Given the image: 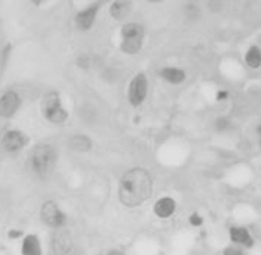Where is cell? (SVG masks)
Here are the masks:
<instances>
[{
  "mask_svg": "<svg viewBox=\"0 0 261 255\" xmlns=\"http://www.w3.org/2000/svg\"><path fill=\"white\" fill-rule=\"evenodd\" d=\"M153 179L149 171L136 166L128 169L120 180L118 196L128 208H137L147 202L153 194Z\"/></svg>",
  "mask_w": 261,
  "mask_h": 255,
  "instance_id": "obj_1",
  "label": "cell"
},
{
  "mask_svg": "<svg viewBox=\"0 0 261 255\" xmlns=\"http://www.w3.org/2000/svg\"><path fill=\"white\" fill-rule=\"evenodd\" d=\"M41 111L45 120L53 125L64 124L69 119V111L64 106L57 91H50L44 95L41 101Z\"/></svg>",
  "mask_w": 261,
  "mask_h": 255,
  "instance_id": "obj_2",
  "label": "cell"
},
{
  "mask_svg": "<svg viewBox=\"0 0 261 255\" xmlns=\"http://www.w3.org/2000/svg\"><path fill=\"white\" fill-rule=\"evenodd\" d=\"M121 50L124 53L128 55H134L141 50L145 37V29L141 24L128 23L124 25L121 31Z\"/></svg>",
  "mask_w": 261,
  "mask_h": 255,
  "instance_id": "obj_3",
  "label": "cell"
},
{
  "mask_svg": "<svg viewBox=\"0 0 261 255\" xmlns=\"http://www.w3.org/2000/svg\"><path fill=\"white\" fill-rule=\"evenodd\" d=\"M30 166L35 174L48 173L56 162V151L49 144L36 146L30 155Z\"/></svg>",
  "mask_w": 261,
  "mask_h": 255,
  "instance_id": "obj_4",
  "label": "cell"
},
{
  "mask_svg": "<svg viewBox=\"0 0 261 255\" xmlns=\"http://www.w3.org/2000/svg\"><path fill=\"white\" fill-rule=\"evenodd\" d=\"M148 79L144 73H139L133 77L128 89V100L133 107H139L148 94Z\"/></svg>",
  "mask_w": 261,
  "mask_h": 255,
  "instance_id": "obj_5",
  "label": "cell"
},
{
  "mask_svg": "<svg viewBox=\"0 0 261 255\" xmlns=\"http://www.w3.org/2000/svg\"><path fill=\"white\" fill-rule=\"evenodd\" d=\"M40 217L48 226L59 229L67 223V214L54 201H46L40 209Z\"/></svg>",
  "mask_w": 261,
  "mask_h": 255,
  "instance_id": "obj_6",
  "label": "cell"
},
{
  "mask_svg": "<svg viewBox=\"0 0 261 255\" xmlns=\"http://www.w3.org/2000/svg\"><path fill=\"white\" fill-rule=\"evenodd\" d=\"M22 105L20 94L14 90H9L0 96V117L11 119L17 115Z\"/></svg>",
  "mask_w": 261,
  "mask_h": 255,
  "instance_id": "obj_7",
  "label": "cell"
},
{
  "mask_svg": "<svg viewBox=\"0 0 261 255\" xmlns=\"http://www.w3.org/2000/svg\"><path fill=\"white\" fill-rule=\"evenodd\" d=\"M28 137L20 130H9L3 137L2 145L9 153H16L21 151L28 144Z\"/></svg>",
  "mask_w": 261,
  "mask_h": 255,
  "instance_id": "obj_8",
  "label": "cell"
},
{
  "mask_svg": "<svg viewBox=\"0 0 261 255\" xmlns=\"http://www.w3.org/2000/svg\"><path fill=\"white\" fill-rule=\"evenodd\" d=\"M100 11V5L94 4L79 13L75 17V24L77 28L82 32H87L94 26L97 16Z\"/></svg>",
  "mask_w": 261,
  "mask_h": 255,
  "instance_id": "obj_9",
  "label": "cell"
},
{
  "mask_svg": "<svg viewBox=\"0 0 261 255\" xmlns=\"http://www.w3.org/2000/svg\"><path fill=\"white\" fill-rule=\"evenodd\" d=\"M228 237L231 244L244 249H252L255 246V240L250 231L243 225H231L228 229Z\"/></svg>",
  "mask_w": 261,
  "mask_h": 255,
  "instance_id": "obj_10",
  "label": "cell"
},
{
  "mask_svg": "<svg viewBox=\"0 0 261 255\" xmlns=\"http://www.w3.org/2000/svg\"><path fill=\"white\" fill-rule=\"evenodd\" d=\"M177 210V201L170 196H162L153 204V213L160 219L171 217Z\"/></svg>",
  "mask_w": 261,
  "mask_h": 255,
  "instance_id": "obj_11",
  "label": "cell"
},
{
  "mask_svg": "<svg viewBox=\"0 0 261 255\" xmlns=\"http://www.w3.org/2000/svg\"><path fill=\"white\" fill-rule=\"evenodd\" d=\"M22 255H43L42 242L38 235L30 233L24 236L21 244Z\"/></svg>",
  "mask_w": 261,
  "mask_h": 255,
  "instance_id": "obj_12",
  "label": "cell"
},
{
  "mask_svg": "<svg viewBox=\"0 0 261 255\" xmlns=\"http://www.w3.org/2000/svg\"><path fill=\"white\" fill-rule=\"evenodd\" d=\"M132 2H129V0H118L110 6L109 14L113 20L123 21L132 12Z\"/></svg>",
  "mask_w": 261,
  "mask_h": 255,
  "instance_id": "obj_13",
  "label": "cell"
},
{
  "mask_svg": "<svg viewBox=\"0 0 261 255\" xmlns=\"http://www.w3.org/2000/svg\"><path fill=\"white\" fill-rule=\"evenodd\" d=\"M159 76L167 83L172 85L182 84L186 80V73L182 69L165 67L159 71Z\"/></svg>",
  "mask_w": 261,
  "mask_h": 255,
  "instance_id": "obj_14",
  "label": "cell"
},
{
  "mask_svg": "<svg viewBox=\"0 0 261 255\" xmlns=\"http://www.w3.org/2000/svg\"><path fill=\"white\" fill-rule=\"evenodd\" d=\"M246 65L253 69H259L261 67V50L258 46H251L245 54Z\"/></svg>",
  "mask_w": 261,
  "mask_h": 255,
  "instance_id": "obj_15",
  "label": "cell"
},
{
  "mask_svg": "<svg viewBox=\"0 0 261 255\" xmlns=\"http://www.w3.org/2000/svg\"><path fill=\"white\" fill-rule=\"evenodd\" d=\"M71 147L78 152H87L92 147V142L85 135H76L71 139Z\"/></svg>",
  "mask_w": 261,
  "mask_h": 255,
  "instance_id": "obj_16",
  "label": "cell"
},
{
  "mask_svg": "<svg viewBox=\"0 0 261 255\" xmlns=\"http://www.w3.org/2000/svg\"><path fill=\"white\" fill-rule=\"evenodd\" d=\"M222 255H247V253L244 248L230 244L223 248Z\"/></svg>",
  "mask_w": 261,
  "mask_h": 255,
  "instance_id": "obj_17",
  "label": "cell"
},
{
  "mask_svg": "<svg viewBox=\"0 0 261 255\" xmlns=\"http://www.w3.org/2000/svg\"><path fill=\"white\" fill-rule=\"evenodd\" d=\"M203 221H204L203 217H202L198 212H193V213L189 216V222H190V224L193 225V226H196V228L201 226V225L203 224Z\"/></svg>",
  "mask_w": 261,
  "mask_h": 255,
  "instance_id": "obj_18",
  "label": "cell"
},
{
  "mask_svg": "<svg viewBox=\"0 0 261 255\" xmlns=\"http://www.w3.org/2000/svg\"><path fill=\"white\" fill-rule=\"evenodd\" d=\"M7 235H8V238H9L10 240H13V241L19 240V239H23L24 236H25V234H24V232H23L22 230H20V229H15V228L9 230Z\"/></svg>",
  "mask_w": 261,
  "mask_h": 255,
  "instance_id": "obj_19",
  "label": "cell"
},
{
  "mask_svg": "<svg viewBox=\"0 0 261 255\" xmlns=\"http://www.w3.org/2000/svg\"><path fill=\"white\" fill-rule=\"evenodd\" d=\"M228 121L224 118H220L217 121H215V128L217 131H225L228 127Z\"/></svg>",
  "mask_w": 261,
  "mask_h": 255,
  "instance_id": "obj_20",
  "label": "cell"
},
{
  "mask_svg": "<svg viewBox=\"0 0 261 255\" xmlns=\"http://www.w3.org/2000/svg\"><path fill=\"white\" fill-rule=\"evenodd\" d=\"M105 255H126V253L123 250H121V249L113 248V249L108 250Z\"/></svg>",
  "mask_w": 261,
  "mask_h": 255,
  "instance_id": "obj_21",
  "label": "cell"
},
{
  "mask_svg": "<svg viewBox=\"0 0 261 255\" xmlns=\"http://www.w3.org/2000/svg\"><path fill=\"white\" fill-rule=\"evenodd\" d=\"M89 65L88 63V59L85 58V56H81L78 61V66L81 67V68H84V67H87Z\"/></svg>",
  "mask_w": 261,
  "mask_h": 255,
  "instance_id": "obj_22",
  "label": "cell"
},
{
  "mask_svg": "<svg viewBox=\"0 0 261 255\" xmlns=\"http://www.w3.org/2000/svg\"><path fill=\"white\" fill-rule=\"evenodd\" d=\"M227 97V92L226 91H218L217 95H216V98L217 100H223Z\"/></svg>",
  "mask_w": 261,
  "mask_h": 255,
  "instance_id": "obj_23",
  "label": "cell"
},
{
  "mask_svg": "<svg viewBox=\"0 0 261 255\" xmlns=\"http://www.w3.org/2000/svg\"><path fill=\"white\" fill-rule=\"evenodd\" d=\"M97 255H102V254H97Z\"/></svg>",
  "mask_w": 261,
  "mask_h": 255,
  "instance_id": "obj_24",
  "label": "cell"
}]
</instances>
